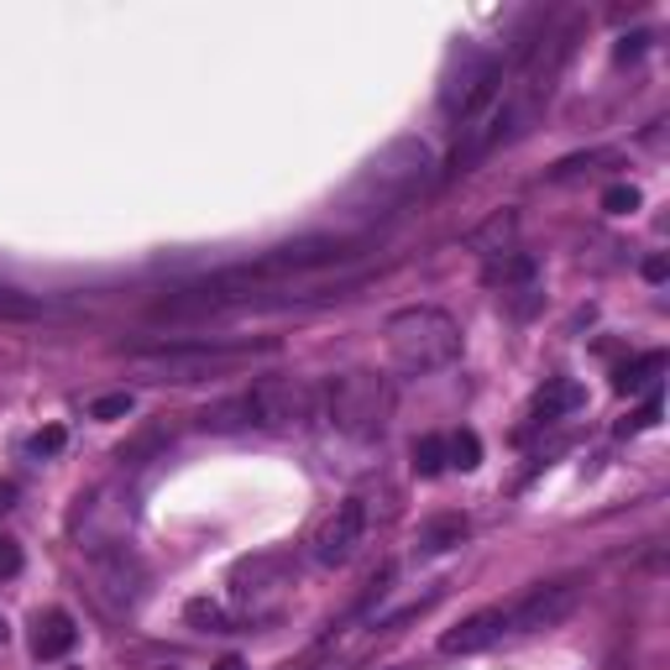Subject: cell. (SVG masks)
Here are the masks:
<instances>
[{"label": "cell", "mask_w": 670, "mask_h": 670, "mask_svg": "<svg viewBox=\"0 0 670 670\" xmlns=\"http://www.w3.org/2000/svg\"><path fill=\"white\" fill-rule=\"evenodd\" d=\"M294 587V565L289 556H246V561L231 565V602L242 608V618H272L283 608V597Z\"/></svg>", "instance_id": "7"}, {"label": "cell", "mask_w": 670, "mask_h": 670, "mask_svg": "<svg viewBox=\"0 0 670 670\" xmlns=\"http://www.w3.org/2000/svg\"><path fill=\"white\" fill-rule=\"evenodd\" d=\"M246 399V414H252V425L268 429V435H294L315 419V388L304 382V377H263V382H252V393Z\"/></svg>", "instance_id": "6"}, {"label": "cell", "mask_w": 670, "mask_h": 670, "mask_svg": "<svg viewBox=\"0 0 670 670\" xmlns=\"http://www.w3.org/2000/svg\"><path fill=\"white\" fill-rule=\"evenodd\" d=\"M582 576H561V582H539L519 608H509V634H539V629H556L576 613L582 602Z\"/></svg>", "instance_id": "9"}, {"label": "cell", "mask_w": 670, "mask_h": 670, "mask_svg": "<svg viewBox=\"0 0 670 670\" xmlns=\"http://www.w3.org/2000/svg\"><path fill=\"white\" fill-rule=\"evenodd\" d=\"M74 639H80V629H74V618L69 613H42L37 623H32V655L37 660H63L69 649H74Z\"/></svg>", "instance_id": "13"}, {"label": "cell", "mask_w": 670, "mask_h": 670, "mask_svg": "<svg viewBox=\"0 0 670 670\" xmlns=\"http://www.w3.org/2000/svg\"><path fill=\"white\" fill-rule=\"evenodd\" d=\"M602 210H608V215H634V210H639V188H634V184H613L608 194H602Z\"/></svg>", "instance_id": "25"}, {"label": "cell", "mask_w": 670, "mask_h": 670, "mask_svg": "<svg viewBox=\"0 0 670 670\" xmlns=\"http://www.w3.org/2000/svg\"><path fill=\"white\" fill-rule=\"evenodd\" d=\"M132 409H136L132 393H106V399L89 403V419H126Z\"/></svg>", "instance_id": "24"}, {"label": "cell", "mask_w": 670, "mask_h": 670, "mask_svg": "<svg viewBox=\"0 0 670 670\" xmlns=\"http://www.w3.org/2000/svg\"><path fill=\"white\" fill-rule=\"evenodd\" d=\"M666 257H649V263H644V278H649V283H666Z\"/></svg>", "instance_id": "29"}, {"label": "cell", "mask_w": 670, "mask_h": 670, "mask_svg": "<svg viewBox=\"0 0 670 670\" xmlns=\"http://www.w3.org/2000/svg\"><path fill=\"white\" fill-rule=\"evenodd\" d=\"M188 629H199V634H231L236 629V613L226 608V602H215V597H188Z\"/></svg>", "instance_id": "16"}, {"label": "cell", "mask_w": 670, "mask_h": 670, "mask_svg": "<svg viewBox=\"0 0 670 670\" xmlns=\"http://www.w3.org/2000/svg\"><path fill=\"white\" fill-rule=\"evenodd\" d=\"M587 403V393H582V382H571V377H556V382H545L535 393V403H529V425L519 429V435H535L539 425H556L561 414H576Z\"/></svg>", "instance_id": "12"}, {"label": "cell", "mask_w": 670, "mask_h": 670, "mask_svg": "<svg viewBox=\"0 0 670 670\" xmlns=\"http://www.w3.org/2000/svg\"><path fill=\"white\" fill-rule=\"evenodd\" d=\"M466 539V519L461 513H440V519H425L419 524V550H451V545H461Z\"/></svg>", "instance_id": "17"}, {"label": "cell", "mask_w": 670, "mask_h": 670, "mask_svg": "<svg viewBox=\"0 0 670 670\" xmlns=\"http://www.w3.org/2000/svg\"><path fill=\"white\" fill-rule=\"evenodd\" d=\"M660 409H666V399H660V388H649V399L618 425V435H639V429H649V425H660Z\"/></svg>", "instance_id": "23"}, {"label": "cell", "mask_w": 670, "mask_h": 670, "mask_svg": "<svg viewBox=\"0 0 670 670\" xmlns=\"http://www.w3.org/2000/svg\"><path fill=\"white\" fill-rule=\"evenodd\" d=\"M272 346H210V341H179V346H153L136 351L132 367L153 382H205V377L236 373L252 356H263Z\"/></svg>", "instance_id": "3"}, {"label": "cell", "mask_w": 670, "mask_h": 670, "mask_svg": "<svg viewBox=\"0 0 670 670\" xmlns=\"http://www.w3.org/2000/svg\"><path fill=\"white\" fill-rule=\"evenodd\" d=\"M660 373H666V351H644L639 362L618 367L613 393H644V388H655V377H660Z\"/></svg>", "instance_id": "15"}, {"label": "cell", "mask_w": 670, "mask_h": 670, "mask_svg": "<svg viewBox=\"0 0 670 670\" xmlns=\"http://www.w3.org/2000/svg\"><path fill=\"white\" fill-rule=\"evenodd\" d=\"M382 346H388V362L409 377L446 373L461 362V325L435 304H409V309L388 315Z\"/></svg>", "instance_id": "2"}, {"label": "cell", "mask_w": 670, "mask_h": 670, "mask_svg": "<svg viewBox=\"0 0 670 670\" xmlns=\"http://www.w3.org/2000/svg\"><path fill=\"white\" fill-rule=\"evenodd\" d=\"M215 670H246V666H242V660H236V655H226V660H220V666H215Z\"/></svg>", "instance_id": "31"}, {"label": "cell", "mask_w": 670, "mask_h": 670, "mask_svg": "<svg viewBox=\"0 0 670 670\" xmlns=\"http://www.w3.org/2000/svg\"><path fill=\"white\" fill-rule=\"evenodd\" d=\"M509 231H513V215H509V210H498V215H492V220L483 226V231L472 236V246H477V252H487V257H498V252H503V242H509Z\"/></svg>", "instance_id": "22"}, {"label": "cell", "mask_w": 670, "mask_h": 670, "mask_svg": "<svg viewBox=\"0 0 670 670\" xmlns=\"http://www.w3.org/2000/svg\"><path fill=\"white\" fill-rule=\"evenodd\" d=\"M483 283L487 289H503V294L529 289V283H535V257H524V252H498V257H487Z\"/></svg>", "instance_id": "14"}, {"label": "cell", "mask_w": 670, "mask_h": 670, "mask_svg": "<svg viewBox=\"0 0 670 670\" xmlns=\"http://www.w3.org/2000/svg\"><path fill=\"white\" fill-rule=\"evenodd\" d=\"M32 451H37V456H53V451H63V429H58V425L37 429V435H32Z\"/></svg>", "instance_id": "27"}, {"label": "cell", "mask_w": 670, "mask_h": 670, "mask_svg": "<svg viewBox=\"0 0 670 670\" xmlns=\"http://www.w3.org/2000/svg\"><path fill=\"white\" fill-rule=\"evenodd\" d=\"M0 644H5V618H0Z\"/></svg>", "instance_id": "32"}, {"label": "cell", "mask_w": 670, "mask_h": 670, "mask_svg": "<svg viewBox=\"0 0 670 670\" xmlns=\"http://www.w3.org/2000/svg\"><path fill=\"white\" fill-rule=\"evenodd\" d=\"M644 48H649V32H634V37H623V42H618V63H629V58H639Z\"/></svg>", "instance_id": "28"}, {"label": "cell", "mask_w": 670, "mask_h": 670, "mask_svg": "<svg viewBox=\"0 0 670 670\" xmlns=\"http://www.w3.org/2000/svg\"><path fill=\"white\" fill-rule=\"evenodd\" d=\"M446 456H451V466H461V472H477V466H483V440H477V429H456V435L446 440Z\"/></svg>", "instance_id": "21"}, {"label": "cell", "mask_w": 670, "mask_h": 670, "mask_svg": "<svg viewBox=\"0 0 670 670\" xmlns=\"http://www.w3.org/2000/svg\"><path fill=\"white\" fill-rule=\"evenodd\" d=\"M362 535H367V503H362V498H346V503L315 529V561L346 565L351 556L362 550Z\"/></svg>", "instance_id": "10"}, {"label": "cell", "mask_w": 670, "mask_h": 670, "mask_svg": "<svg viewBox=\"0 0 670 670\" xmlns=\"http://www.w3.org/2000/svg\"><path fill=\"white\" fill-rule=\"evenodd\" d=\"M22 561H27V556H22V545H16L11 535H0V582L22 576Z\"/></svg>", "instance_id": "26"}, {"label": "cell", "mask_w": 670, "mask_h": 670, "mask_svg": "<svg viewBox=\"0 0 670 670\" xmlns=\"http://www.w3.org/2000/svg\"><path fill=\"white\" fill-rule=\"evenodd\" d=\"M37 315H48L42 299H32V294H22V289H11V283H0V320H37Z\"/></svg>", "instance_id": "19"}, {"label": "cell", "mask_w": 670, "mask_h": 670, "mask_svg": "<svg viewBox=\"0 0 670 670\" xmlns=\"http://www.w3.org/2000/svg\"><path fill=\"white\" fill-rule=\"evenodd\" d=\"M356 257V242H341V236H304V242H289V246H272L263 252L252 268L242 272H220L215 289H246V283H263V278H283V272H309V268H325V263H346Z\"/></svg>", "instance_id": "5"}, {"label": "cell", "mask_w": 670, "mask_h": 670, "mask_svg": "<svg viewBox=\"0 0 670 670\" xmlns=\"http://www.w3.org/2000/svg\"><path fill=\"white\" fill-rule=\"evenodd\" d=\"M435 147L419 142V136H393L382 153L367 158V168L351 179L346 188V210H367V215H382L393 205H409L414 194H425L435 184Z\"/></svg>", "instance_id": "1"}, {"label": "cell", "mask_w": 670, "mask_h": 670, "mask_svg": "<svg viewBox=\"0 0 670 670\" xmlns=\"http://www.w3.org/2000/svg\"><path fill=\"white\" fill-rule=\"evenodd\" d=\"M325 414L330 425L351 435V440H377L388 429L393 414V393H388V377L377 373H341L325 388Z\"/></svg>", "instance_id": "4"}, {"label": "cell", "mask_w": 670, "mask_h": 670, "mask_svg": "<svg viewBox=\"0 0 670 670\" xmlns=\"http://www.w3.org/2000/svg\"><path fill=\"white\" fill-rule=\"evenodd\" d=\"M503 634H509V608H483V613L461 618L456 629L440 639V649H446V655H477L487 644H498Z\"/></svg>", "instance_id": "11"}, {"label": "cell", "mask_w": 670, "mask_h": 670, "mask_svg": "<svg viewBox=\"0 0 670 670\" xmlns=\"http://www.w3.org/2000/svg\"><path fill=\"white\" fill-rule=\"evenodd\" d=\"M199 425H205V429H220V435H226V429H246V425H252V414H246V399H226V403H215V409H205V414H199Z\"/></svg>", "instance_id": "20"}, {"label": "cell", "mask_w": 670, "mask_h": 670, "mask_svg": "<svg viewBox=\"0 0 670 670\" xmlns=\"http://www.w3.org/2000/svg\"><path fill=\"white\" fill-rule=\"evenodd\" d=\"M409 466H414V477H440V472H446V466H451V456H446V440H440V435H419V440H414V451H409Z\"/></svg>", "instance_id": "18"}, {"label": "cell", "mask_w": 670, "mask_h": 670, "mask_svg": "<svg viewBox=\"0 0 670 670\" xmlns=\"http://www.w3.org/2000/svg\"><path fill=\"white\" fill-rule=\"evenodd\" d=\"M11 509H16V483L0 477V513H11Z\"/></svg>", "instance_id": "30"}, {"label": "cell", "mask_w": 670, "mask_h": 670, "mask_svg": "<svg viewBox=\"0 0 670 670\" xmlns=\"http://www.w3.org/2000/svg\"><path fill=\"white\" fill-rule=\"evenodd\" d=\"M84 571H89V592H95L106 608H132L136 597H142V587H147V571H142V561H136L126 545L89 550Z\"/></svg>", "instance_id": "8"}]
</instances>
